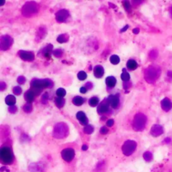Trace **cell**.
Listing matches in <instances>:
<instances>
[{"label":"cell","mask_w":172,"mask_h":172,"mask_svg":"<svg viewBox=\"0 0 172 172\" xmlns=\"http://www.w3.org/2000/svg\"><path fill=\"white\" fill-rule=\"evenodd\" d=\"M160 70L155 66H150L145 71V79L148 83H154L159 77Z\"/></svg>","instance_id":"cell-1"},{"label":"cell","mask_w":172,"mask_h":172,"mask_svg":"<svg viewBox=\"0 0 172 172\" xmlns=\"http://www.w3.org/2000/svg\"><path fill=\"white\" fill-rule=\"evenodd\" d=\"M147 122L146 116L142 113H138L134 118L133 127L136 131H141L145 129Z\"/></svg>","instance_id":"cell-2"},{"label":"cell","mask_w":172,"mask_h":172,"mask_svg":"<svg viewBox=\"0 0 172 172\" xmlns=\"http://www.w3.org/2000/svg\"><path fill=\"white\" fill-rule=\"evenodd\" d=\"M69 133V128L65 123H58L55 125L53 130V136L57 139L66 137Z\"/></svg>","instance_id":"cell-3"},{"label":"cell","mask_w":172,"mask_h":172,"mask_svg":"<svg viewBox=\"0 0 172 172\" xmlns=\"http://www.w3.org/2000/svg\"><path fill=\"white\" fill-rule=\"evenodd\" d=\"M0 158L4 164L10 165L12 164L14 155L10 149L8 147H2L0 150Z\"/></svg>","instance_id":"cell-4"},{"label":"cell","mask_w":172,"mask_h":172,"mask_svg":"<svg viewBox=\"0 0 172 172\" xmlns=\"http://www.w3.org/2000/svg\"><path fill=\"white\" fill-rule=\"evenodd\" d=\"M39 11V6L35 2H28L22 8V12L26 17H30Z\"/></svg>","instance_id":"cell-5"},{"label":"cell","mask_w":172,"mask_h":172,"mask_svg":"<svg viewBox=\"0 0 172 172\" xmlns=\"http://www.w3.org/2000/svg\"><path fill=\"white\" fill-rule=\"evenodd\" d=\"M53 83L50 80H34L31 82V87L33 88H36L41 90L46 87H52Z\"/></svg>","instance_id":"cell-6"},{"label":"cell","mask_w":172,"mask_h":172,"mask_svg":"<svg viewBox=\"0 0 172 172\" xmlns=\"http://www.w3.org/2000/svg\"><path fill=\"white\" fill-rule=\"evenodd\" d=\"M136 146H137V144L135 141H132V140H128L122 145V153L126 156H130L135 151Z\"/></svg>","instance_id":"cell-7"},{"label":"cell","mask_w":172,"mask_h":172,"mask_svg":"<svg viewBox=\"0 0 172 172\" xmlns=\"http://www.w3.org/2000/svg\"><path fill=\"white\" fill-rule=\"evenodd\" d=\"M13 40L10 36L8 35H4L1 38V41H0V48L2 50H8L12 45Z\"/></svg>","instance_id":"cell-8"},{"label":"cell","mask_w":172,"mask_h":172,"mask_svg":"<svg viewBox=\"0 0 172 172\" xmlns=\"http://www.w3.org/2000/svg\"><path fill=\"white\" fill-rule=\"evenodd\" d=\"M61 156L63 159L66 161L67 162L71 161L74 158L75 156V151L73 149L67 148L63 149L61 152Z\"/></svg>","instance_id":"cell-9"},{"label":"cell","mask_w":172,"mask_h":172,"mask_svg":"<svg viewBox=\"0 0 172 172\" xmlns=\"http://www.w3.org/2000/svg\"><path fill=\"white\" fill-rule=\"evenodd\" d=\"M69 16V11L66 10H61L55 14V17L58 22H63L66 20Z\"/></svg>","instance_id":"cell-10"},{"label":"cell","mask_w":172,"mask_h":172,"mask_svg":"<svg viewBox=\"0 0 172 172\" xmlns=\"http://www.w3.org/2000/svg\"><path fill=\"white\" fill-rule=\"evenodd\" d=\"M163 133H164V129H163V127L159 124L153 125L151 129V135L155 136V137L161 135Z\"/></svg>","instance_id":"cell-11"},{"label":"cell","mask_w":172,"mask_h":172,"mask_svg":"<svg viewBox=\"0 0 172 172\" xmlns=\"http://www.w3.org/2000/svg\"><path fill=\"white\" fill-rule=\"evenodd\" d=\"M19 55L22 59L26 61H32L34 59V55L32 52L20 51L19 52Z\"/></svg>","instance_id":"cell-12"},{"label":"cell","mask_w":172,"mask_h":172,"mask_svg":"<svg viewBox=\"0 0 172 172\" xmlns=\"http://www.w3.org/2000/svg\"><path fill=\"white\" fill-rule=\"evenodd\" d=\"M108 101L104 100L102 102L98 108V112L99 114H104L108 111L109 110V105H108Z\"/></svg>","instance_id":"cell-13"},{"label":"cell","mask_w":172,"mask_h":172,"mask_svg":"<svg viewBox=\"0 0 172 172\" xmlns=\"http://www.w3.org/2000/svg\"><path fill=\"white\" fill-rule=\"evenodd\" d=\"M161 106L162 109L164 110V111L168 112L172 108V102L170 99L165 98L161 101Z\"/></svg>","instance_id":"cell-14"},{"label":"cell","mask_w":172,"mask_h":172,"mask_svg":"<svg viewBox=\"0 0 172 172\" xmlns=\"http://www.w3.org/2000/svg\"><path fill=\"white\" fill-rule=\"evenodd\" d=\"M108 103L110 104L113 108H116L119 104V98L117 95H110L108 98Z\"/></svg>","instance_id":"cell-15"},{"label":"cell","mask_w":172,"mask_h":172,"mask_svg":"<svg viewBox=\"0 0 172 172\" xmlns=\"http://www.w3.org/2000/svg\"><path fill=\"white\" fill-rule=\"evenodd\" d=\"M77 118L79 120H80L81 124L86 125V126H87V124H88V120H87L85 113L83 112H79L77 114Z\"/></svg>","instance_id":"cell-16"},{"label":"cell","mask_w":172,"mask_h":172,"mask_svg":"<svg viewBox=\"0 0 172 172\" xmlns=\"http://www.w3.org/2000/svg\"><path fill=\"white\" fill-rule=\"evenodd\" d=\"M29 170L31 172H43L44 167L38 164H33L29 167Z\"/></svg>","instance_id":"cell-17"},{"label":"cell","mask_w":172,"mask_h":172,"mask_svg":"<svg viewBox=\"0 0 172 172\" xmlns=\"http://www.w3.org/2000/svg\"><path fill=\"white\" fill-rule=\"evenodd\" d=\"M104 68L100 65H97L95 66L94 69V73L95 75V76L97 78H100L103 76L104 75Z\"/></svg>","instance_id":"cell-18"},{"label":"cell","mask_w":172,"mask_h":172,"mask_svg":"<svg viewBox=\"0 0 172 172\" xmlns=\"http://www.w3.org/2000/svg\"><path fill=\"white\" fill-rule=\"evenodd\" d=\"M35 98V94L33 93V92L32 91L31 89L28 90L27 92L25 93L24 94V98L26 102H28V103L33 102Z\"/></svg>","instance_id":"cell-19"},{"label":"cell","mask_w":172,"mask_h":172,"mask_svg":"<svg viewBox=\"0 0 172 172\" xmlns=\"http://www.w3.org/2000/svg\"><path fill=\"white\" fill-rule=\"evenodd\" d=\"M5 103L10 106H14L16 103V98L12 95H9L5 98Z\"/></svg>","instance_id":"cell-20"},{"label":"cell","mask_w":172,"mask_h":172,"mask_svg":"<svg viewBox=\"0 0 172 172\" xmlns=\"http://www.w3.org/2000/svg\"><path fill=\"white\" fill-rule=\"evenodd\" d=\"M106 85L109 87H114L116 86V80L115 79V77L110 76V77L106 78Z\"/></svg>","instance_id":"cell-21"},{"label":"cell","mask_w":172,"mask_h":172,"mask_svg":"<svg viewBox=\"0 0 172 172\" xmlns=\"http://www.w3.org/2000/svg\"><path fill=\"white\" fill-rule=\"evenodd\" d=\"M127 65L128 69H129L130 70H135L137 68L138 64L135 60L131 59L128 61Z\"/></svg>","instance_id":"cell-22"},{"label":"cell","mask_w":172,"mask_h":172,"mask_svg":"<svg viewBox=\"0 0 172 172\" xmlns=\"http://www.w3.org/2000/svg\"><path fill=\"white\" fill-rule=\"evenodd\" d=\"M52 46L51 45H49L48 46H47L46 47L44 48L42 50V54H44V56L47 58L50 57L51 52L52 51Z\"/></svg>","instance_id":"cell-23"},{"label":"cell","mask_w":172,"mask_h":172,"mask_svg":"<svg viewBox=\"0 0 172 172\" xmlns=\"http://www.w3.org/2000/svg\"><path fill=\"white\" fill-rule=\"evenodd\" d=\"M69 40V36L67 34H61L57 38V41L60 43H64L67 42Z\"/></svg>","instance_id":"cell-24"},{"label":"cell","mask_w":172,"mask_h":172,"mask_svg":"<svg viewBox=\"0 0 172 172\" xmlns=\"http://www.w3.org/2000/svg\"><path fill=\"white\" fill-rule=\"evenodd\" d=\"M83 102H84L83 99L80 97V96H76V97H75L73 99V103L78 106L82 105L83 104Z\"/></svg>","instance_id":"cell-25"},{"label":"cell","mask_w":172,"mask_h":172,"mask_svg":"<svg viewBox=\"0 0 172 172\" xmlns=\"http://www.w3.org/2000/svg\"><path fill=\"white\" fill-rule=\"evenodd\" d=\"M55 104L58 108H62L65 104V100L63 98L57 97L55 99Z\"/></svg>","instance_id":"cell-26"},{"label":"cell","mask_w":172,"mask_h":172,"mask_svg":"<svg viewBox=\"0 0 172 172\" xmlns=\"http://www.w3.org/2000/svg\"><path fill=\"white\" fill-rule=\"evenodd\" d=\"M46 29L45 28H40L37 33L38 39H44V36H45V35L46 34Z\"/></svg>","instance_id":"cell-27"},{"label":"cell","mask_w":172,"mask_h":172,"mask_svg":"<svg viewBox=\"0 0 172 172\" xmlns=\"http://www.w3.org/2000/svg\"><path fill=\"white\" fill-rule=\"evenodd\" d=\"M99 103V99L97 97H93L89 100V104L91 106L95 107Z\"/></svg>","instance_id":"cell-28"},{"label":"cell","mask_w":172,"mask_h":172,"mask_svg":"<svg viewBox=\"0 0 172 172\" xmlns=\"http://www.w3.org/2000/svg\"><path fill=\"white\" fill-rule=\"evenodd\" d=\"M110 60V62H111V63H112L113 65H117V64L120 62V58H119L117 55H115L111 56Z\"/></svg>","instance_id":"cell-29"},{"label":"cell","mask_w":172,"mask_h":172,"mask_svg":"<svg viewBox=\"0 0 172 172\" xmlns=\"http://www.w3.org/2000/svg\"><path fill=\"white\" fill-rule=\"evenodd\" d=\"M121 79L124 81H128L130 80V75L126 71V69H123V73L121 75Z\"/></svg>","instance_id":"cell-30"},{"label":"cell","mask_w":172,"mask_h":172,"mask_svg":"<svg viewBox=\"0 0 172 172\" xmlns=\"http://www.w3.org/2000/svg\"><path fill=\"white\" fill-rule=\"evenodd\" d=\"M143 157L146 161H150L153 159V155L149 151H147L143 154Z\"/></svg>","instance_id":"cell-31"},{"label":"cell","mask_w":172,"mask_h":172,"mask_svg":"<svg viewBox=\"0 0 172 172\" xmlns=\"http://www.w3.org/2000/svg\"><path fill=\"white\" fill-rule=\"evenodd\" d=\"M56 94L59 98H63L66 95V91L63 88H59L57 90Z\"/></svg>","instance_id":"cell-32"},{"label":"cell","mask_w":172,"mask_h":172,"mask_svg":"<svg viewBox=\"0 0 172 172\" xmlns=\"http://www.w3.org/2000/svg\"><path fill=\"white\" fill-rule=\"evenodd\" d=\"M77 77L80 80H85L87 78V74L86 72H84L83 71H81L80 72H79V73L77 74Z\"/></svg>","instance_id":"cell-33"},{"label":"cell","mask_w":172,"mask_h":172,"mask_svg":"<svg viewBox=\"0 0 172 172\" xmlns=\"http://www.w3.org/2000/svg\"><path fill=\"white\" fill-rule=\"evenodd\" d=\"M93 131H94V127L91 126V125H87L84 128V132L86 134H88V135L92 133Z\"/></svg>","instance_id":"cell-34"},{"label":"cell","mask_w":172,"mask_h":172,"mask_svg":"<svg viewBox=\"0 0 172 172\" xmlns=\"http://www.w3.org/2000/svg\"><path fill=\"white\" fill-rule=\"evenodd\" d=\"M23 110H24V111L26 113L30 112L32 111V110H33V106H32L30 103H28L24 105V106L23 107Z\"/></svg>","instance_id":"cell-35"},{"label":"cell","mask_w":172,"mask_h":172,"mask_svg":"<svg viewBox=\"0 0 172 172\" xmlns=\"http://www.w3.org/2000/svg\"><path fill=\"white\" fill-rule=\"evenodd\" d=\"M62 54H63V52L61 50V49H56V50H55L53 51V55H54V56L55 57H61V56H62Z\"/></svg>","instance_id":"cell-36"},{"label":"cell","mask_w":172,"mask_h":172,"mask_svg":"<svg viewBox=\"0 0 172 172\" xmlns=\"http://www.w3.org/2000/svg\"><path fill=\"white\" fill-rule=\"evenodd\" d=\"M13 92L16 95H20L22 93L21 87H19V86H16L15 87H14Z\"/></svg>","instance_id":"cell-37"},{"label":"cell","mask_w":172,"mask_h":172,"mask_svg":"<svg viewBox=\"0 0 172 172\" xmlns=\"http://www.w3.org/2000/svg\"><path fill=\"white\" fill-rule=\"evenodd\" d=\"M157 52L156 51H152L150 52V57L151 59H155V58L157 57Z\"/></svg>","instance_id":"cell-38"},{"label":"cell","mask_w":172,"mask_h":172,"mask_svg":"<svg viewBox=\"0 0 172 172\" xmlns=\"http://www.w3.org/2000/svg\"><path fill=\"white\" fill-rule=\"evenodd\" d=\"M123 4H124V7L125 8V9H126L127 10H130L131 6H130V3L129 2H128V1L124 2L123 3Z\"/></svg>","instance_id":"cell-39"},{"label":"cell","mask_w":172,"mask_h":172,"mask_svg":"<svg viewBox=\"0 0 172 172\" xmlns=\"http://www.w3.org/2000/svg\"><path fill=\"white\" fill-rule=\"evenodd\" d=\"M25 81H26V79L24 76H20L18 78H17V82L20 84L24 83Z\"/></svg>","instance_id":"cell-40"},{"label":"cell","mask_w":172,"mask_h":172,"mask_svg":"<svg viewBox=\"0 0 172 172\" xmlns=\"http://www.w3.org/2000/svg\"><path fill=\"white\" fill-rule=\"evenodd\" d=\"M9 112L11 113H15L17 111V108L16 106H11L10 108H9Z\"/></svg>","instance_id":"cell-41"},{"label":"cell","mask_w":172,"mask_h":172,"mask_svg":"<svg viewBox=\"0 0 172 172\" xmlns=\"http://www.w3.org/2000/svg\"><path fill=\"white\" fill-rule=\"evenodd\" d=\"M108 129L106 127H102V128H101V129H100V133L101 134H102V135H106V134L108 133Z\"/></svg>","instance_id":"cell-42"},{"label":"cell","mask_w":172,"mask_h":172,"mask_svg":"<svg viewBox=\"0 0 172 172\" xmlns=\"http://www.w3.org/2000/svg\"><path fill=\"white\" fill-rule=\"evenodd\" d=\"M114 120H112V119H110V120H108L107 121V126L108 127H111L113 126V124H114Z\"/></svg>","instance_id":"cell-43"},{"label":"cell","mask_w":172,"mask_h":172,"mask_svg":"<svg viewBox=\"0 0 172 172\" xmlns=\"http://www.w3.org/2000/svg\"><path fill=\"white\" fill-rule=\"evenodd\" d=\"M80 92H81V93H82V94H85V93L87 92V89L85 87H82L80 89Z\"/></svg>","instance_id":"cell-44"},{"label":"cell","mask_w":172,"mask_h":172,"mask_svg":"<svg viewBox=\"0 0 172 172\" xmlns=\"http://www.w3.org/2000/svg\"><path fill=\"white\" fill-rule=\"evenodd\" d=\"M86 89H91L92 87V84L91 83H87L86 84Z\"/></svg>","instance_id":"cell-45"},{"label":"cell","mask_w":172,"mask_h":172,"mask_svg":"<svg viewBox=\"0 0 172 172\" xmlns=\"http://www.w3.org/2000/svg\"><path fill=\"white\" fill-rule=\"evenodd\" d=\"M0 87H1V90L2 91V90H4V88H5V87H6V85L4 83V82H2L1 83H0Z\"/></svg>","instance_id":"cell-46"},{"label":"cell","mask_w":172,"mask_h":172,"mask_svg":"<svg viewBox=\"0 0 172 172\" xmlns=\"http://www.w3.org/2000/svg\"><path fill=\"white\" fill-rule=\"evenodd\" d=\"M87 149H88V147L86 145H83V147H82V150H83V151H86Z\"/></svg>","instance_id":"cell-47"},{"label":"cell","mask_w":172,"mask_h":172,"mask_svg":"<svg viewBox=\"0 0 172 172\" xmlns=\"http://www.w3.org/2000/svg\"><path fill=\"white\" fill-rule=\"evenodd\" d=\"M133 33L135 34H138L139 33V30L138 28H135L133 30Z\"/></svg>","instance_id":"cell-48"},{"label":"cell","mask_w":172,"mask_h":172,"mask_svg":"<svg viewBox=\"0 0 172 172\" xmlns=\"http://www.w3.org/2000/svg\"><path fill=\"white\" fill-rule=\"evenodd\" d=\"M170 16L172 17V6L170 8Z\"/></svg>","instance_id":"cell-49"},{"label":"cell","mask_w":172,"mask_h":172,"mask_svg":"<svg viewBox=\"0 0 172 172\" xmlns=\"http://www.w3.org/2000/svg\"><path fill=\"white\" fill-rule=\"evenodd\" d=\"M127 28H128V26H125V28H123V29H122V30H121V32H123V31L124 32V31H126V30H127Z\"/></svg>","instance_id":"cell-50"},{"label":"cell","mask_w":172,"mask_h":172,"mask_svg":"<svg viewBox=\"0 0 172 172\" xmlns=\"http://www.w3.org/2000/svg\"><path fill=\"white\" fill-rule=\"evenodd\" d=\"M4 3H5V2H4V1H3V2H2V4H0V5H4Z\"/></svg>","instance_id":"cell-51"}]
</instances>
